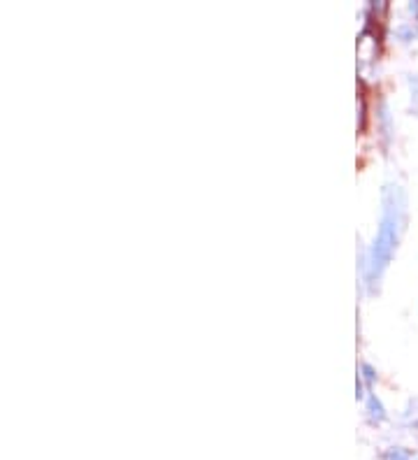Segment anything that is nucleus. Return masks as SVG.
<instances>
[{
    "mask_svg": "<svg viewBox=\"0 0 418 460\" xmlns=\"http://www.w3.org/2000/svg\"><path fill=\"white\" fill-rule=\"evenodd\" d=\"M409 93H412V114L418 117V75H409L407 77Z\"/></svg>",
    "mask_w": 418,
    "mask_h": 460,
    "instance_id": "nucleus-4",
    "label": "nucleus"
},
{
    "mask_svg": "<svg viewBox=\"0 0 418 460\" xmlns=\"http://www.w3.org/2000/svg\"><path fill=\"white\" fill-rule=\"evenodd\" d=\"M368 416H369V423H384L386 421V410L381 400L377 395H368Z\"/></svg>",
    "mask_w": 418,
    "mask_h": 460,
    "instance_id": "nucleus-3",
    "label": "nucleus"
},
{
    "mask_svg": "<svg viewBox=\"0 0 418 460\" xmlns=\"http://www.w3.org/2000/svg\"><path fill=\"white\" fill-rule=\"evenodd\" d=\"M381 202H384V208H381L379 233L374 237L368 259H365V284L372 291L396 256V249L405 233V224H407V193L402 191L400 184L386 186Z\"/></svg>",
    "mask_w": 418,
    "mask_h": 460,
    "instance_id": "nucleus-1",
    "label": "nucleus"
},
{
    "mask_svg": "<svg viewBox=\"0 0 418 460\" xmlns=\"http://www.w3.org/2000/svg\"><path fill=\"white\" fill-rule=\"evenodd\" d=\"M360 372H362L360 379H362V382H365V384H374V382H377V372L372 370V365L362 363V365H360Z\"/></svg>",
    "mask_w": 418,
    "mask_h": 460,
    "instance_id": "nucleus-5",
    "label": "nucleus"
},
{
    "mask_svg": "<svg viewBox=\"0 0 418 460\" xmlns=\"http://www.w3.org/2000/svg\"><path fill=\"white\" fill-rule=\"evenodd\" d=\"M379 460H418V451L409 447H388L381 451Z\"/></svg>",
    "mask_w": 418,
    "mask_h": 460,
    "instance_id": "nucleus-2",
    "label": "nucleus"
}]
</instances>
